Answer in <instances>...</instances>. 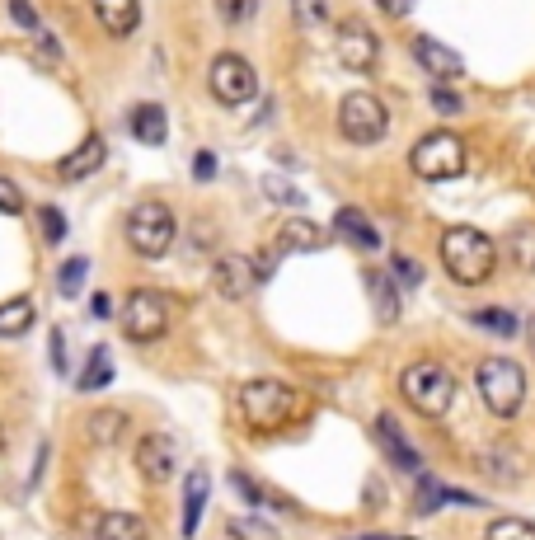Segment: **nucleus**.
I'll return each instance as SVG.
<instances>
[{
	"label": "nucleus",
	"mask_w": 535,
	"mask_h": 540,
	"mask_svg": "<svg viewBox=\"0 0 535 540\" xmlns=\"http://www.w3.org/2000/svg\"><path fill=\"white\" fill-rule=\"evenodd\" d=\"M432 108H437V113H442V118H451V113H460V94L456 90H446V85H437V90H432Z\"/></svg>",
	"instance_id": "37"
},
{
	"label": "nucleus",
	"mask_w": 535,
	"mask_h": 540,
	"mask_svg": "<svg viewBox=\"0 0 535 540\" xmlns=\"http://www.w3.org/2000/svg\"><path fill=\"white\" fill-rule=\"evenodd\" d=\"M99 540H146L151 531H146V517H137V512H104L99 517Z\"/></svg>",
	"instance_id": "22"
},
{
	"label": "nucleus",
	"mask_w": 535,
	"mask_h": 540,
	"mask_svg": "<svg viewBox=\"0 0 535 540\" xmlns=\"http://www.w3.org/2000/svg\"><path fill=\"white\" fill-rule=\"evenodd\" d=\"M442 263L460 287H479L498 268V245L484 231H474V226H451L442 235Z\"/></svg>",
	"instance_id": "2"
},
{
	"label": "nucleus",
	"mask_w": 535,
	"mask_h": 540,
	"mask_svg": "<svg viewBox=\"0 0 535 540\" xmlns=\"http://www.w3.org/2000/svg\"><path fill=\"white\" fill-rule=\"evenodd\" d=\"M413 62L423 66L437 85H451V80L465 76V57L451 52L446 43H437V38H413Z\"/></svg>",
	"instance_id": "11"
},
{
	"label": "nucleus",
	"mask_w": 535,
	"mask_h": 540,
	"mask_svg": "<svg viewBox=\"0 0 535 540\" xmlns=\"http://www.w3.org/2000/svg\"><path fill=\"white\" fill-rule=\"evenodd\" d=\"M324 245V231L315 226V221H306V216H287L282 226H277L273 235V254H306V249H320Z\"/></svg>",
	"instance_id": "14"
},
{
	"label": "nucleus",
	"mask_w": 535,
	"mask_h": 540,
	"mask_svg": "<svg viewBox=\"0 0 535 540\" xmlns=\"http://www.w3.org/2000/svg\"><path fill=\"white\" fill-rule=\"evenodd\" d=\"M10 19H15V24H19V29H38V10H33V5H29V0H10Z\"/></svg>",
	"instance_id": "38"
},
{
	"label": "nucleus",
	"mask_w": 535,
	"mask_h": 540,
	"mask_svg": "<svg viewBox=\"0 0 535 540\" xmlns=\"http://www.w3.org/2000/svg\"><path fill=\"white\" fill-rule=\"evenodd\" d=\"M52 367L66 371V339H62V329H52Z\"/></svg>",
	"instance_id": "42"
},
{
	"label": "nucleus",
	"mask_w": 535,
	"mask_h": 540,
	"mask_svg": "<svg viewBox=\"0 0 535 540\" xmlns=\"http://www.w3.org/2000/svg\"><path fill=\"white\" fill-rule=\"evenodd\" d=\"M123 329H127V339H137V343L160 339L169 329V301L155 287H137L123 306Z\"/></svg>",
	"instance_id": "9"
},
{
	"label": "nucleus",
	"mask_w": 535,
	"mask_h": 540,
	"mask_svg": "<svg viewBox=\"0 0 535 540\" xmlns=\"http://www.w3.org/2000/svg\"><path fill=\"white\" fill-rule=\"evenodd\" d=\"M479 395L489 404V414L498 418H512L526 400V371L507 357H484L479 362Z\"/></svg>",
	"instance_id": "5"
},
{
	"label": "nucleus",
	"mask_w": 535,
	"mask_h": 540,
	"mask_svg": "<svg viewBox=\"0 0 535 540\" xmlns=\"http://www.w3.org/2000/svg\"><path fill=\"white\" fill-rule=\"evenodd\" d=\"M399 395H404L418 414L442 418L446 409H451V400H456V376L446 367H437V362H413V367H404V376H399Z\"/></svg>",
	"instance_id": "3"
},
{
	"label": "nucleus",
	"mask_w": 535,
	"mask_h": 540,
	"mask_svg": "<svg viewBox=\"0 0 535 540\" xmlns=\"http://www.w3.org/2000/svg\"><path fill=\"white\" fill-rule=\"evenodd\" d=\"M202 503H207V470H193V475H188V498H184V536L198 531Z\"/></svg>",
	"instance_id": "26"
},
{
	"label": "nucleus",
	"mask_w": 535,
	"mask_h": 540,
	"mask_svg": "<svg viewBox=\"0 0 535 540\" xmlns=\"http://www.w3.org/2000/svg\"><path fill=\"white\" fill-rule=\"evenodd\" d=\"M99 165H104V137H85L76 151L57 165V179H62V184H80V179H90Z\"/></svg>",
	"instance_id": "16"
},
{
	"label": "nucleus",
	"mask_w": 535,
	"mask_h": 540,
	"mask_svg": "<svg viewBox=\"0 0 535 540\" xmlns=\"http://www.w3.org/2000/svg\"><path fill=\"white\" fill-rule=\"evenodd\" d=\"M376 432H381V447L390 451V461L399 465V470H418V451L409 447V437L399 432V423L390 414H381L376 418Z\"/></svg>",
	"instance_id": "20"
},
{
	"label": "nucleus",
	"mask_w": 535,
	"mask_h": 540,
	"mask_svg": "<svg viewBox=\"0 0 535 540\" xmlns=\"http://www.w3.org/2000/svg\"><path fill=\"white\" fill-rule=\"evenodd\" d=\"M376 5H381V10H385L390 19H404V15L413 10V0H376Z\"/></svg>",
	"instance_id": "43"
},
{
	"label": "nucleus",
	"mask_w": 535,
	"mask_h": 540,
	"mask_svg": "<svg viewBox=\"0 0 535 540\" xmlns=\"http://www.w3.org/2000/svg\"><path fill=\"white\" fill-rule=\"evenodd\" d=\"M132 137L141 141V146H165L169 137V118L160 104H137L132 108Z\"/></svg>",
	"instance_id": "18"
},
{
	"label": "nucleus",
	"mask_w": 535,
	"mask_h": 540,
	"mask_svg": "<svg viewBox=\"0 0 535 540\" xmlns=\"http://www.w3.org/2000/svg\"><path fill=\"white\" fill-rule=\"evenodd\" d=\"M385 127H390V113L376 94H348L343 104H338V132L352 141V146H376L385 137Z\"/></svg>",
	"instance_id": "7"
},
{
	"label": "nucleus",
	"mask_w": 535,
	"mask_h": 540,
	"mask_svg": "<svg viewBox=\"0 0 535 540\" xmlns=\"http://www.w3.org/2000/svg\"><path fill=\"white\" fill-rule=\"evenodd\" d=\"M38 216H43V235H47V240H52V245H57V240H62V235H66V221H62V212H57V207H43V212H38Z\"/></svg>",
	"instance_id": "39"
},
{
	"label": "nucleus",
	"mask_w": 535,
	"mask_h": 540,
	"mask_svg": "<svg viewBox=\"0 0 535 540\" xmlns=\"http://www.w3.org/2000/svg\"><path fill=\"white\" fill-rule=\"evenodd\" d=\"M503 249H507V259H512V268L535 273V221H517V226L507 231Z\"/></svg>",
	"instance_id": "21"
},
{
	"label": "nucleus",
	"mask_w": 535,
	"mask_h": 540,
	"mask_svg": "<svg viewBox=\"0 0 535 540\" xmlns=\"http://www.w3.org/2000/svg\"><path fill=\"white\" fill-rule=\"evenodd\" d=\"M465 141L456 132H428V137H418V146L409 151V170L418 179H432V184H442V179H456L465 174Z\"/></svg>",
	"instance_id": "4"
},
{
	"label": "nucleus",
	"mask_w": 535,
	"mask_h": 540,
	"mask_svg": "<svg viewBox=\"0 0 535 540\" xmlns=\"http://www.w3.org/2000/svg\"><path fill=\"white\" fill-rule=\"evenodd\" d=\"M230 540H282L263 517H230Z\"/></svg>",
	"instance_id": "30"
},
{
	"label": "nucleus",
	"mask_w": 535,
	"mask_h": 540,
	"mask_svg": "<svg viewBox=\"0 0 535 540\" xmlns=\"http://www.w3.org/2000/svg\"><path fill=\"white\" fill-rule=\"evenodd\" d=\"M108 381H113V357H108V348H94V353H90V367L76 376V390L94 395V390H104Z\"/></svg>",
	"instance_id": "25"
},
{
	"label": "nucleus",
	"mask_w": 535,
	"mask_h": 540,
	"mask_svg": "<svg viewBox=\"0 0 535 540\" xmlns=\"http://www.w3.org/2000/svg\"><path fill=\"white\" fill-rule=\"evenodd\" d=\"M0 456H5V428H0Z\"/></svg>",
	"instance_id": "45"
},
{
	"label": "nucleus",
	"mask_w": 535,
	"mask_h": 540,
	"mask_svg": "<svg viewBox=\"0 0 535 540\" xmlns=\"http://www.w3.org/2000/svg\"><path fill=\"white\" fill-rule=\"evenodd\" d=\"M268 198H282V202H291V207H296V202H301V193H296V188H287L282 179H268Z\"/></svg>",
	"instance_id": "41"
},
{
	"label": "nucleus",
	"mask_w": 535,
	"mask_h": 540,
	"mask_svg": "<svg viewBox=\"0 0 535 540\" xmlns=\"http://www.w3.org/2000/svg\"><path fill=\"white\" fill-rule=\"evenodd\" d=\"M174 465H179V451H174V442H169L165 432H151V437H141V442H137V470H141V479L165 484V479H174Z\"/></svg>",
	"instance_id": "12"
},
{
	"label": "nucleus",
	"mask_w": 535,
	"mask_h": 540,
	"mask_svg": "<svg viewBox=\"0 0 535 540\" xmlns=\"http://www.w3.org/2000/svg\"><path fill=\"white\" fill-rule=\"evenodd\" d=\"M404 540H409V536H404Z\"/></svg>",
	"instance_id": "47"
},
{
	"label": "nucleus",
	"mask_w": 535,
	"mask_h": 540,
	"mask_svg": "<svg viewBox=\"0 0 535 540\" xmlns=\"http://www.w3.org/2000/svg\"><path fill=\"white\" fill-rule=\"evenodd\" d=\"M259 10V0H216V15L226 19V24H249Z\"/></svg>",
	"instance_id": "34"
},
{
	"label": "nucleus",
	"mask_w": 535,
	"mask_h": 540,
	"mask_svg": "<svg viewBox=\"0 0 535 540\" xmlns=\"http://www.w3.org/2000/svg\"><path fill=\"white\" fill-rule=\"evenodd\" d=\"M193 174H198V179H212V174H216V155H212V151H198V155H193Z\"/></svg>",
	"instance_id": "40"
},
{
	"label": "nucleus",
	"mask_w": 535,
	"mask_h": 540,
	"mask_svg": "<svg viewBox=\"0 0 535 540\" xmlns=\"http://www.w3.org/2000/svg\"><path fill=\"white\" fill-rule=\"evenodd\" d=\"M0 212H5V216H19V212H24V193H19V188L5 179V174H0Z\"/></svg>",
	"instance_id": "35"
},
{
	"label": "nucleus",
	"mask_w": 535,
	"mask_h": 540,
	"mask_svg": "<svg viewBox=\"0 0 535 540\" xmlns=\"http://www.w3.org/2000/svg\"><path fill=\"white\" fill-rule=\"evenodd\" d=\"M90 5H94V19H99V29L104 33H113V38L137 33V24H141L137 0H90Z\"/></svg>",
	"instance_id": "15"
},
{
	"label": "nucleus",
	"mask_w": 535,
	"mask_h": 540,
	"mask_svg": "<svg viewBox=\"0 0 535 540\" xmlns=\"http://www.w3.org/2000/svg\"><path fill=\"white\" fill-rule=\"evenodd\" d=\"M334 231L343 235V240H352L357 249H367V254H376V249H381V235H376V226H371L367 212H357V207H343V212L334 216Z\"/></svg>",
	"instance_id": "17"
},
{
	"label": "nucleus",
	"mask_w": 535,
	"mask_h": 540,
	"mask_svg": "<svg viewBox=\"0 0 535 540\" xmlns=\"http://www.w3.org/2000/svg\"><path fill=\"white\" fill-rule=\"evenodd\" d=\"M334 52H338V66L362 71V76L376 71V62H381V43H376V33H371L362 19H343V24H338Z\"/></svg>",
	"instance_id": "10"
},
{
	"label": "nucleus",
	"mask_w": 535,
	"mask_h": 540,
	"mask_svg": "<svg viewBox=\"0 0 535 540\" xmlns=\"http://www.w3.org/2000/svg\"><path fill=\"white\" fill-rule=\"evenodd\" d=\"M367 287H371V296H376V315H381V320H395V315H399L395 282L385 278V273H367Z\"/></svg>",
	"instance_id": "29"
},
{
	"label": "nucleus",
	"mask_w": 535,
	"mask_h": 540,
	"mask_svg": "<svg viewBox=\"0 0 535 540\" xmlns=\"http://www.w3.org/2000/svg\"><path fill=\"white\" fill-rule=\"evenodd\" d=\"M207 90H212L216 104L240 108L259 94V76H254V66H249L240 52H221L212 62V71H207Z\"/></svg>",
	"instance_id": "8"
},
{
	"label": "nucleus",
	"mask_w": 535,
	"mask_h": 540,
	"mask_svg": "<svg viewBox=\"0 0 535 540\" xmlns=\"http://www.w3.org/2000/svg\"><path fill=\"white\" fill-rule=\"evenodd\" d=\"M127 428V414L123 409H99V414H90V423H85V432H90V442H99V447H108V442H118Z\"/></svg>",
	"instance_id": "24"
},
{
	"label": "nucleus",
	"mask_w": 535,
	"mask_h": 540,
	"mask_svg": "<svg viewBox=\"0 0 535 540\" xmlns=\"http://www.w3.org/2000/svg\"><path fill=\"white\" fill-rule=\"evenodd\" d=\"M33 320H38V306H33L29 296L5 301V306H0V339H19V334H29Z\"/></svg>",
	"instance_id": "23"
},
{
	"label": "nucleus",
	"mask_w": 535,
	"mask_h": 540,
	"mask_svg": "<svg viewBox=\"0 0 535 540\" xmlns=\"http://www.w3.org/2000/svg\"><path fill=\"white\" fill-rule=\"evenodd\" d=\"M291 15L301 29H320L324 15H329V0H291Z\"/></svg>",
	"instance_id": "32"
},
{
	"label": "nucleus",
	"mask_w": 535,
	"mask_h": 540,
	"mask_svg": "<svg viewBox=\"0 0 535 540\" xmlns=\"http://www.w3.org/2000/svg\"><path fill=\"white\" fill-rule=\"evenodd\" d=\"M470 320L479 324L484 334H503V339H512V334H521V329H517V315H512V310H498V306H489V310H474Z\"/></svg>",
	"instance_id": "27"
},
{
	"label": "nucleus",
	"mask_w": 535,
	"mask_h": 540,
	"mask_svg": "<svg viewBox=\"0 0 535 540\" xmlns=\"http://www.w3.org/2000/svg\"><path fill=\"white\" fill-rule=\"evenodd\" d=\"M127 245L141 259H165L169 245H174V212L165 202H141L127 216Z\"/></svg>",
	"instance_id": "6"
},
{
	"label": "nucleus",
	"mask_w": 535,
	"mask_h": 540,
	"mask_svg": "<svg viewBox=\"0 0 535 540\" xmlns=\"http://www.w3.org/2000/svg\"><path fill=\"white\" fill-rule=\"evenodd\" d=\"M90 310H94V315H99V320H108V315H113V301H108V296H94V301H90Z\"/></svg>",
	"instance_id": "44"
},
{
	"label": "nucleus",
	"mask_w": 535,
	"mask_h": 540,
	"mask_svg": "<svg viewBox=\"0 0 535 540\" xmlns=\"http://www.w3.org/2000/svg\"><path fill=\"white\" fill-rule=\"evenodd\" d=\"M230 479H235V489H240V494H245L249 503H254V508H291L287 498L268 494V489H263L259 479H254V475H245V470H235V475H230Z\"/></svg>",
	"instance_id": "28"
},
{
	"label": "nucleus",
	"mask_w": 535,
	"mask_h": 540,
	"mask_svg": "<svg viewBox=\"0 0 535 540\" xmlns=\"http://www.w3.org/2000/svg\"><path fill=\"white\" fill-rule=\"evenodd\" d=\"M531 343H535V320H531Z\"/></svg>",
	"instance_id": "46"
},
{
	"label": "nucleus",
	"mask_w": 535,
	"mask_h": 540,
	"mask_svg": "<svg viewBox=\"0 0 535 540\" xmlns=\"http://www.w3.org/2000/svg\"><path fill=\"white\" fill-rule=\"evenodd\" d=\"M235 404H240V418L254 432H282L306 414L301 390H291L287 381H249V386H240Z\"/></svg>",
	"instance_id": "1"
},
{
	"label": "nucleus",
	"mask_w": 535,
	"mask_h": 540,
	"mask_svg": "<svg viewBox=\"0 0 535 540\" xmlns=\"http://www.w3.org/2000/svg\"><path fill=\"white\" fill-rule=\"evenodd\" d=\"M254 263L249 259H240V254H221V259H216V268H212V287L221 296H226V301H240V296H249L254 292Z\"/></svg>",
	"instance_id": "13"
},
{
	"label": "nucleus",
	"mask_w": 535,
	"mask_h": 540,
	"mask_svg": "<svg viewBox=\"0 0 535 540\" xmlns=\"http://www.w3.org/2000/svg\"><path fill=\"white\" fill-rule=\"evenodd\" d=\"M442 503H465V508H479V498L474 494H460V489H446L442 479H432V475H423L418 479V512H437Z\"/></svg>",
	"instance_id": "19"
},
{
	"label": "nucleus",
	"mask_w": 535,
	"mask_h": 540,
	"mask_svg": "<svg viewBox=\"0 0 535 540\" xmlns=\"http://www.w3.org/2000/svg\"><path fill=\"white\" fill-rule=\"evenodd\" d=\"M390 268L399 273V282H404V287H418V282H423V268H418L413 259H404V254H390Z\"/></svg>",
	"instance_id": "36"
},
{
	"label": "nucleus",
	"mask_w": 535,
	"mask_h": 540,
	"mask_svg": "<svg viewBox=\"0 0 535 540\" xmlns=\"http://www.w3.org/2000/svg\"><path fill=\"white\" fill-rule=\"evenodd\" d=\"M484 540H535V522H526V517H498Z\"/></svg>",
	"instance_id": "31"
},
{
	"label": "nucleus",
	"mask_w": 535,
	"mask_h": 540,
	"mask_svg": "<svg viewBox=\"0 0 535 540\" xmlns=\"http://www.w3.org/2000/svg\"><path fill=\"white\" fill-rule=\"evenodd\" d=\"M85 273H90V259H66L62 273H57V287H62V296H76L80 282H85Z\"/></svg>",
	"instance_id": "33"
}]
</instances>
